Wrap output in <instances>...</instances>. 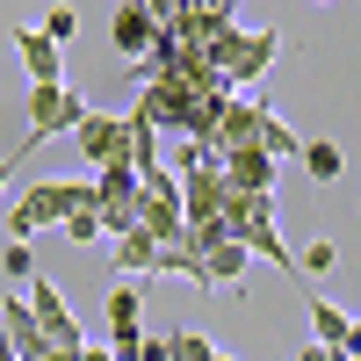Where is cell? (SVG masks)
<instances>
[{
  "label": "cell",
  "mask_w": 361,
  "mask_h": 361,
  "mask_svg": "<svg viewBox=\"0 0 361 361\" xmlns=\"http://www.w3.org/2000/svg\"><path fill=\"white\" fill-rule=\"evenodd\" d=\"M73 209H94V180H37V188H29V195L8 209V231L29 246L37 231H58Z\"/></svg>",
  "instance_id": "1"
},
{
  "label": "cell",
  "mask_w": 361,
  "mask_h": 361,
  "mask_svg": "<svg viewBox=\"0 0 361 361\" xmlns=\"http://www.w3.org/2000/svg\"><path fill=\"white\" fill-rule=\"evenodd\" d=\"M275 51H282L275 22H267V29H238V22H224L217 37H209V66L224 73V87H253L267 66H275Z\"/></svg>",
  "instance_id": "2"
},
{
  "label": "cell",
  "mask_w": 361,
  "mask_h": 361,
  "mask_svg": "<svg viewBox=\"0 0 361 361\" xmlns=\"http://www.w3.org/2000/svg\"><path fill=\"white\" fill-rule=\"evenodd\" d=\"M267 116H275V102L231 94V102L217 109V123H209V159H224V152H260V137H267Z\"/></svg>",
  "instance_id": "3"
},
{
  "label": "cell",
  "mask_w": 361,
  "mask_h": 361,
  "mask_svg": "<svg viewBox=\"0 0 361 361\" xmlns=\"http://www.w3.org/2000/svg\"><path fill=\"white\" fill-rule=\"evenodd\" d=\"M87 123V102L73 87H29V137L51 145V137H73Z\"/></svg>",
  "instance_id": "4"
},
{
  "label": "cell",
  "mask_w": 361,
  "mask_h": 361,
  "mask_svg": "<svg viewBox=\"0 0 361 361\" xmlns=\"http://www.w3.org/2000/svg\"><path fill=\"white\" fill-rule=\"evenodd\" d=\"M29 318H37V333H44V347H58V354H80L87 347V333H80V318L66 311V296H58L44 275L29 282Z\"/></svg>",
  "instance_id": "5"
},
{
  "label": "cell",
  "mask_w": 361,
  "mask_h": 361,
  "mask_svg": "<svg viewBox=\"0 0 361 361\" xmlns=\"http://www.w3.org/2000/svg\"><path fill=\"white\" fill-rule=\"evenodd\" d=\"M137 231H152V238H173V231H188V217H180V180L159 166L152 180L137 188Z\"/></svg>",
  "instance_id": "6"
},
{
  "label": "cell",
  "mask_w": 361,
  "mask_h": 361,
  "mask_svg": "<svg viewBox=\"0 0 361 361\" xmlns=\"http://www.w3.org/2000/svg\"><path fill=\"white\" fill-rule=\"evenodd\" d=\"M73 145L94 166H123L130 159V116H102V109H87V123L73 130Z\"/></svg>",
  "instance_id": "7"
},
{
  "label": "cell",
  "mask_w": 361,
  "mask_h": 361,
  "mask_svg": "<svg viewBox=\"0 0 361 361\" xmlns=\"http://www.w3.org/2000/svg\"><path fill=\"white\" fill-rule=\"evenodd\" d=\"M15 51H22L29 87H66V58H58V44L44 37L37 22H22V29H15Z\"/></svg>",
  "instance_id": "8"
},
{
  "label": "cell",
  "mask_w": 361,
  "mask_h": 361,
  "mask_svg": "<svg viewBox=\"0 0 361 361\" xmlns=\"http://www.w3.org/2000/svg\"><path fill=\"white\" fill-rule=\"evenodd\" d=\"M217 180L231 195H275V159H267V152H224Z\"/></svg>",
  "instance_id": "9"
},
{
  "label": "cell",
  "mask_w": 361,
  "mask_h": 361,
  "mask_svg": "<svg viewBox=\"0 0 361 361\" xmlns=\"http://www.w3.org/2000/svg\"><path fill=\"white\" fill-rule=\"evenodd\" d=\"M152 37H159V29H152V15H145V0H123V8H116V22H109V44L137 66V58L152 51Z\"/></svg>",
  "instance_id": "10"
},
{
  "label": "cell",
  "mask_w": 361,
  "mask_h": 361,
  "mask_svg": "<svg viewBox=\"0 0 361 361\" xmlns=\"http://www.w3.org/2000/svg\"><path fill=\"white\" fill-rule=\"evenodd\" d=\"M246 267H253V253L246 246H238V238H217V246H209L202 253V289H238V282H246Z\"/></svg>",
  "instance_id": "11"
},
{
  "label": "cell",
  "mask_w": 361,
  "mask_h": 361,
  "mask_svg": "<svg viewBox=\"0 0 361 361\" xmlns=\"http://www.w3.org/2000/svg\"><path fill=\"white\" fill-rule=\"evenodd\" d=\"M0 333L15 340V361H44V333H37V318H29V296H8V304H0Z\"/></svg>",
  "instance_id": "12"
},
{
  "label": "cell",
  "mask_w": 361,
  "mask_h": 361,
  "mask_svg": "<svg viewBox=\"0 0 361 361\" xmlns=\"http://www.w3.org/2000/svg\"><path fill=\"white\" fill-rule=\"evenodd\" d=\"M152 275H188V282H202V253H195V238H188V231L159 238V253H152Z\"/></svg>",
  "instance_id": "13"
},
{
  "label": "cell",
  "mask_w": 361,
  "mask_h": 361,
  "mask_svg": "<svg viewBox=\"0 0 361 361\" xmlns=\"http://www.w3.org/2000/svg\"><path fill=\"white\" fill-rule=\"evenodd\" d=\"M296 159H304V173L318 180V188H333V180L347 173V159H340V145H333V137H304V152H296Z\"/></svg>",
  "instance_id": "14"
},
{
  "label": "cell",
  "mask_w": 361,
  "mask_h": 361,
  "mask_svg": "<svg viewBox=\"0 0 361 361\" xmlns=\"http://www.w3.org/2000/svg\"><path fill=\"white\" fill-rule=\"evenodd\" d=\"M123 166H130L137 180H152V173H159V130L145 123L137 109H130V159H123Z\"/></svg>",
  "instance_id": "15"
},
{
  "label": "cell",
  "mask_w": 361,
  "mask_h": 361,
  "mask_svg": "<svg viewBox=\"0 0 361 361\" xmlns=\"http://www.w3.org/2000/svg\"><path fill=\"white\" fill-rule=\"evenodd\" d=\"M311 333H318V347H347L354 318H347L340 304H325V296H311Z\"/></svg>",
  "instance_id": "16"
},
{
  "label": "cell",
  "mask_w": 361,
  "mask_h": 361,
  "mask_svg": "<svg viewBox=\"0 0 361 361\" xmlns=\"http://www.w3.org/2000/svg\"><path fill=\"white\" fill-rule=\"evenodd\" d=\"M152 253H159L152 231H123L116 238V267H130V275H152Z\"/></svg>",
  "instance_id": "17"
},
{
  "label": "cell",
  "mask_w": 361,
  "mask_h": 361,
  "mask_svg": "<svg viewBox=\"0 0 361 361\" xmlns=\"http://www.w3.org/2000/svg\"><path fill=\"white\" fill-rule=\"evenodd\" d=\"M333 267H340V246H333V238H311V246L296 253V275H333Z\"/></svg>",
  "instance_id": "18"
},
{
  "label": "cell",
  "mask_w": 361,
  "mask_h": 361,
  "mask_svg": "<svg viewBox=\"0 0 361 361\" xmlns=\"http://www.w3.org/2000/svg\"><path fill=\"white\" fill-rule=\"evenodd\" d=\"M109 325H145V296L123 282V289H109Z\"/></svg>",
  "instance_id": "19"
},
{
  "label": "cell",
  "mask_w": 361,
  "mask_h": 361,
  "mask_svg": "<svg viewBox=\"0 0 361 361\" xmlns=\"http://www.w3.org/2000/svg\"><path fill=\"white\" fill-rule=\"evenodd\" d=\"M58 231H66L73 246H94V238H102V217H94V209H73V217L58 224Z\"/></svg>",
  "instance_id": "20"
},
{
  "label": "cell",
  "mask_w": 361,
  "mask_h": 361,
  "mask_svg": "<svg viewBox=\"0 0 361 361\" xmlns=\"http://www.w3.org/2000/svg\"><path fill=\"white\" fill-rule=\"evenodd\" d=\"M0 267H8V275H15V282H37V253H29V246H22V238H15V246H8V253H0Z\"/></svg>",
  "instance_id": "21"
},
{
  "label": "cell",
  "mask_w": 361,
  "mask_h": 361,
  "mask_svg": "<svg viewBox=\"0 0 361 361\" xmlns=\"http://www.w3.org/2000/svg\"><path fill=\"white\" fill-rule=\"evenodd\" d=\"M37 29H44V37H51L58 51H66V37H73V29H80V15H73V8H51V15L37 22Z\"/></svg>",
  "instance_id": "22"
},
{
  "label": "cell",
  "mask_w": 361,
  "mask_h": 361,
  "mask_svg": "<svg viewBox=\"0 0 361 361\" xmlns=\"http://www.w3.org/2000/svg\"><path fill=\"white\" fill-rule=\"evenodd\" d=\"M195 0H145V15H152V29H173L180 15H188Z\"/></svg>",
  "instance_id": "23"
},
{
  "label": "cell",
  "mask_w": 361,
  "mask_h": 361,
  "mask_svg": "<svg viewBox=\"0 0 361 361\" xmlns=\"http://www.w3.org/2000/svg\"><path fill=\"white\" fill-rule=\"evenodd\" d=\"M29 145H37V137H22V145H15V159L29 152ZM15 159H0V188H8V180H15Z\"/></svg>",
  "instance_id": "24"
},
{
  "label": "cell",
  "mask_w": 361,
  "mask_h": 361,
  "mask_svg": "<svg viewBox=\"0 0 361 361\" xmlns=\"http://www.w3.org/2000/svg\"><path fill=\"white\" fill-rule=\"evenodd\" d=\"M347 361H361V318H354V333H347V347H340Z\"/></svg>",
  "instance_id": "25"
},
{
  "label": "cell",
  "mask_w": 361,
  "mask_h": 361,
  "mask_svg": "<svg viewBox=\"0 0 361 361\" xmlns=\"http://www.w3.org/2000/svg\"><path fill=\"white\" fill-rule=\"evenodd\" d=\"M0 361H15V340H8V333H0Z\"/></svg>",
  "instance_id": "26"
},
{
  "label": "cell",
  "mask_w": 361,
  "mask_h": 361,
  "mask_svg": "<svg viewBox=\"0 0 361 361\" xmlns=\"http://www.w3.org/2000/svg\"><path fill=\"white\" fill-rule=\"evenodd\" d=\"M217 361H231V354H217Z\"/></svg>",
  "instance_id": "27"
}]
</instances>
